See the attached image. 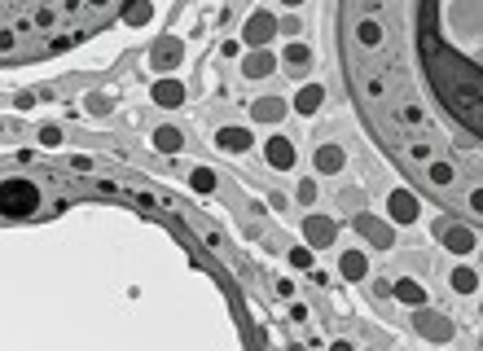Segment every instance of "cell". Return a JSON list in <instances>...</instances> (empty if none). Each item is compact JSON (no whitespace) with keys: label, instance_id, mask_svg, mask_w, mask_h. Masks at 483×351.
I'll return each mask as SVG.
<instances>
[{"label":"cell","instance_id":"cell-14","mask_svg":"<svg viewBox=\"0 0 483 351\" xmlns=\"http://www.w3.org/2000/svg\"><path fill=\"white\" fill-rule=\"evenodd\" d=\"M255 119H282V102H255Z\"/></svg>","mask_w":483,"mask_h":351},{"label":"cell","instance_id":"cell-3","mask_svg":"<svg viewBox=\"0 0 483 351\" xmlns=\"http://www.w3.org/2000/svg\"><path fill=\"white\" fill-rule=\"evenodd\" d=\"M272 31H277V22H272L268 14H255V18L246 22V44H268Z\"/></svg>","mask_w":483,"mask_h":351},{"label":"cell","instance_id":"cell-19","mask_svg":"<svg viewBox=\"0 0 483 351\" xmlns=\"http://www.w3.org/2000/svg\"><path fill=\"white\" fill-rule=\"evenodd\" d=\"M312 237H317V242H325V237H329V224H321V220H312Z\"/></svg>","mask_w":483,"mask_h":351},{"label":"cell","instance_id":"cell-6","mask_svg":"<svg viewBox=\"0 0 483 351\" xmlns=\"http://www.w3.org/2000/svg\"><path fill=\"white\" fill-rule=\"evenodd\" d=\"M246 145H250V136H246L242 128H224V132H220V149H233V154H242Z\"/></svg>","mask_w":483,"mask_h":351},{"label":"cell","instance_id":"cell-1","mask_svg":"<svg viewBox=\"0 0 483 351\" xmlns=\"http://www.w3.org/2000/svg\"><path fill=\"white\" fill-rule=\"evenodd\" d=\"M329 48L373 149L483 229V0H334Z\"/></svg>","mask_w":483,"mask_h":351},{"label":"cell","instance_id":"cell-10","mask_svg":"<svg viewBox=\"0 0 483 351\" xmlns=\"http://www.w3.org/2000/svg\"><path fill=\"white\" fill-rule=\"evenodd\" d=\"M391 215H396V220H413V198L391 193Z\"/></svg>","mask_w":483,"mask_h":351},{"label":"cell","instance_id":"cell-9","mask_svg":"<svg viewBox=\"0 0 483 351\" xmlns=\"http://www.w3.org/2000/svg\"><path fill=\"white\" fill-rule=\"evenodd\" d=\"M181 97H185L181 84H159V88H154V102H163V106H176Z\"/></svg>","mask_w":483,"mask_h":351},{"label":"cell","instance_id":"cell-17","mask_svg":"<svg viewBox=\"0 0 483 351\" xmlns=\"http://www.w3.org/2000/svg\"><path fill=\"white\" fill-rule=\"evenodd\" d=\"M396 294H400V298H409V303H422V290H418L413 281H400V286H396Z\"/></svg>","mask_w":483,"mask_h":351},{"label":"cell","instance_id":"cell-7","mask_svg":"<svg viewBox=\"0 0 483 351\" xmlns=\"http://www.w3.org/2000/svg\"><path fill=\"white\" fill-rule=\"evenodd\" d=\"M317 167H321L325 176H334V171L343 167V154H339V149H329V145H325V149H321V154H317Z\"/></svg>","mask_w":483,"mask_h":351},{"label":"cell","instance_id":"cell-5","mask_svg":"<svg viewBox=\"0 0 483 351\" xmlns=\"http://www.w3.org/2000/svg\"><path fill=\"white\" fill-rule=\"evenodd\" d=\"M176 62H181V44H176V40H163V44L154 48V66H159V70H171Z\"/></svg>","mask_w":483,"mask_h":351},{"label":"cell","instance_id":"cell-16","mask_svg":"<svg viewBox=\"0 0 483 351\" xmlns=\"http://www.w3.org/2000/svg\"><path fill=\"white\" fill-rule=\"evenodd\" d=\"M343 268H347V277H361V272H365V259L351 250V255H343Z\"/></svg>","mask_w":483,"mask_h":351},{"label":"cell","instance_id":"cell-13","mask_svg":"<svg viewBox=\"0 0 483 351\" xmlns=\"http://www.w3.org/2000/svg\"><path fill=\"white\" fill-rule=\"evenodd\" d=\"M452 286L462 290V294H470V290L479 286V277H474V272H466V268H457V272H452Z\"/></svg>","mask_w":483,"mask_h":351},{"label":"cell","instance_id":"cell-8","mask_svg":"<svg viewBox=\"0 0 483 351\" xmlns=\"http://www.w3.org/2000/svg\"><path fill=\"white\" fill-rule=\"evenodd\" d=\"M272 70V58L268 53H250L246 58V75H255V80H260V75H268Z\"/></svg>","mask_w":483,"mask_h":351},{"label":"cell","instance_id":"cell-12","mask_svg":"<svg viewBox=\"0 0 483 351\" xmlns=\"http://www.w3.org/2000/svg\"><path fill=\"white\" fill-rule=\"evenodd\" d=\"M317 106H321V88H303V92H299V110L312 114Z\"/></svg>","mask_w":483,"mask_h":351},{"label":"cell","instance_id":"cell-15","mask_svg":"<svg viewBox=\"0 0 483 351\" xmlns=\"http://www.w3.org/2000/svg\"><path fill=\"white\" fill-rule=\"evenodd\" d=\"M154 141H159L163 149H181V132H176V128H163V132H159Z\"/></svg>","mask_w":483,"mask_h":351},{"label":"cell","instance_id":"cell-4","mask_svg":"<svg viewBox=\"0 0 483 351\" xmlns=\"http://www.w3.org/2000/svg\"><path fill=\"white\" fill-rule=\"evenodd\" d=\"M268 158H272V167H294L290 141H286V136H272V141H268Z\"/></svg>","mask_w":483,"mask_h":351},{"label":"cell","instance_id":"cell-11","mask_svg":"<svg viewBox=\"0 0 483 351\" xmlns=\"http://www.w3.org/2000/svg\"><path fill=\"white\" fill-rule=\"evenodd\" d=\"M444 242H448V250H457V255H466V250H470V233H462V229L444 233Z\"/></svg>","mask_w":483,"mask_h":351},{"label":"cell","instance_id":"cell-20","mask_svg":"<svg viewBox=\"0 0 483 351\" xmlns=\"http://www.w3.org/2000/svg\"><path fill=\"white\" fill-rule=\"evenodd\" d=\"M282 5H299V0H282Z\"/></svg>","mask_w":483,"mask_h":351},{"label":"cell","instance_id":"cell-18","mask_svg":"<svg viewBox=\"0 0 483 351\" xmlns=\"http://www.w3.org/2000/svg\"><path fill=\"white\" fill-rule=\"evenodd\" d=\"M286 62H290V66H299V75H303V70H308V53H303V48H299V44H294V48H290V53H286Z\"/></svg>","mask_w":483,"mask_h":351},{"label":"cell","instance_id":"cell-2","mask_svg":"<svg viewBox=\"0 0 483 351\" xmlns=\"http://www.w3.org/2000/svg\"><path fill=\"white\" fill-rule=\"evenodd\" d=\"M137 0H0V62L27 70L75 53L80 44L128 18Z\"/></svg>","mask_w":483,"mask_h":351}]
</instances>
